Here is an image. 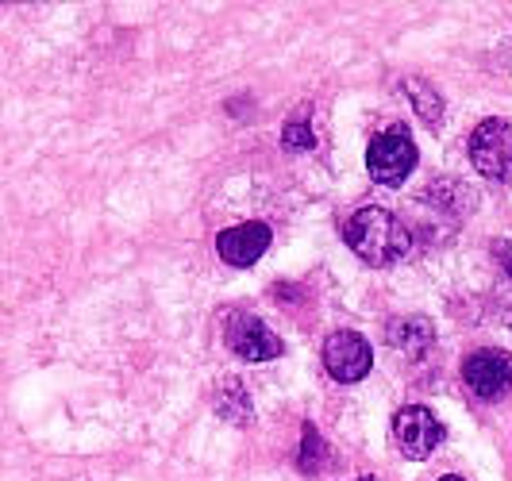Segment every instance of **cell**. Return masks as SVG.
I'll return each instance as SVG.
<instances>
[{"instance_id": "cell-8", "label": "cell", "mask_w": 512, "mask_h": 481, "mask_svg": "<svg viewBox=\"0 0 512 481\" xmlns=\"http://www.w3.org/2000/svg\"><path fill=\"white\" fill-rule=\"evenodd\" d=\"M270 228L262 220H247V224H235V228H224L216 235V251L228 266H255L262 254L270 251Z\"/></svg>"}, {"instance_id": "cell-15", "label": "cell", "mask_w": 512, "mask_h": 481, "mask_svg": "<svg viewBox=\"0 0 512 481\" xmlns=\"http://www.w3.org/2000/svg\"><path fill=\"white\" fill-rule=\"evenodd\" d=\"M501 312H505V324L512 328V281L505 278V293H501Z\"/></svg>"}, {"instance_id": "cell-13", "label": "cell", "mask_w": 512, "mask_h": 481, "mask_svg": "<svg viewBox=\"0 0 512 481\" xmlns=\"http://www.w3.org/2000/svg\"><path fill=\"white\" fill-rule=\"evenodd\" d=\"M282 143H285V151H312V147H316V135H312V127H308V108L293 112V116L285 120Z\"/></svg>"}, {"instance_id": "cell-10", "label": "cell", "mask_w": 512, "mask_h": 481, "mask_svg": "<svg viewBox=\"0 0 512 481\" xmlns=\"http://www.w3.org/2000/svg\"><path fill=\"white\" fill-rule=\"evenodd\" d=\"M405 93H409L420 124H428V127L443 124V97H439V89L432 81H424V77H405Z\"/></svg>"}, {"instance_id": "cell-7", "label": "cell", "mask_w": 512, "mask_h": 481, "mask_svg": "<svg viewBox=\"0 0 512 481\" xmlns=\"http://www.w3.org/2000/svg\"><path fill=\"white\" fill-rule=\"evenodd\" d=\"M374 366V347L366 343L359 331H332L324 339V370L332 374L339 385H355L370 374Z\"/></svg>"}, {"instance_id": "cell-2", "label": "cell", "mask_w": 512, "mask_h": 481, "mask_svg": "<svg viewBox=\"0 0 512 481\" xmlns=\"http://www.w3.org/2000/svg\"><path fill=\"white\" fill-rule=\"evenodd\" d=\"M366 170L385 189H401L416 170V143L405 124H389L366 147Z\"/></svg>"}, {"instance_id": "cell-9", "label": "cell", "mask_w": 512, "mask_h": 481, "mask_svg": "<svg viewBox=\"0 0 512 481\" xmlns=\"http://www.w3.org/2000/svg\"><path fill=\"white\" fill-rule=\"evenodd\" d=\"M389 343L397 347V351H405V355H420V351H428L432 347V339H436V328H432V320H424V316H397L389 328Z\"/></svg>"}, {"instance_id": "cell-3", "label": "cell", "mask_w": 512, "mask_h": 481, "mask_svg": "<svg viewBox=\"0 0 512 481\" xmlns=\"http://www.w3.org/2000/svg\"><path fill=\"white\" fill-rule=\"evenodd\" d=\"M470 162L489 181H512V124L489 116L470 131Z\"/></svg>"}, {"instance_id": "cell-14", "label": "cell", "mask_w": 512, "mask_h": 481, "mask_svg": "<svg viewBox=\"0 0 512 481\" xmlns=\"http://www.w3.org/2000/svg\"><path fill=\"white\" fill-rule=\"evenodd\" d=\"M493 258L501 262V270H505V278L512 281V243H509V239H493Z\"/></svg>"}, {"instance_id": "cell-16", "label": "cell", "mask_w": 512, "mask_h": 481, "mask_svg": "<svg viewBox=\"0 0 512 481\" xmlns=\"http://www.w3.org/2000/svg\"><path fill=\"white\" fill-rule=\"evenodd\" d=\"M439 481H466V478H459V474H443Z\"/></svg>"}, {"instance_id": "cell-1", "label": "cell", "mask_w": 512, "mask_h": 481, "mask_svg": "<svg viewBox=\"0 0 512 481\" xmlns=\"http://www.w3.org/2000/svg\"><path fill=\"white\" fill-rule=\"evenodd\" d=\"M343 239H347V247L359 254L366 266H374V270H385V266L401 262V258L412 251L409 228H405L393 212L378 208V204H366L359 212H351L347 224H343Z\"/></svg>"}, {"instance_id": "cell-12", "label": "cell", "mask_w": 512, "mask_h": 481, "mask_svg": "<svg viewBox=\"0 0 512 481\" xmlns=\"http://www.w3.org/2000/svg\"><path fill=\"white\" fill-rule=\"evenodd\" d=\"M328 466V443L320 439V431L312 420H305L301 428V447H297V470L301 474H320Z\"/></svg>"}, {"instance_id": "cell-4", "label": "cell", "mask_w": 512, "mask_h": 481, "mask_svg": "<svg viewBox=\"0 0 512 481\" xmlns=\"http://www.w3.org/2000/svg\"><path fill=\"white\" fill-rule=\"evenodd\" d=\"M462 381L474 401H501L512 389V355L501 347H478L462 362Z\"/></svg>"}, {"instance_id": "cell-6", "label": "cell", "mask_w": 512, "mask_h": 481, "mask_svg": "<svg viewBox=\"0 0 512 481\" xmlns=\"http://www.w3.org/2000/svg\"><path fill=\"white\" fill-rule=\"evenodd\" d=\"M224 343L231 347V355L247 358V362H270L285 351L282 335L270 328L266 320H258L255 312H235L224 324Z\"/></svg>"}, {"instance_id": "cell-17", "label": "cell", "mask_w": 512, "mask_h": 481, "mask_svg": "<svg viewBox=\"0 0 512 481\" xmlns=\"http://www.w3.org/2000/svg\"><path fill=\"white\" fill-rule=\"evenodd\" d=\"M359 481H374V478H359Z\"/></svg>"}, {"instance_id": "cell-5", "label": "cell", "mask_w": 512, "mask_h": 481, "mask_svg": "<svg viewBox=\"0 0 512 481\" xmlns=\"http://www.w3.org/2000/svg\"><path fill=\"white\" fill-rule=\"evenodd\" d=\"M443 435H447V428L439 424V416L428 405H405L393 412V439H397L401 455L412 462L432 455L443 443Z\"/></svg>"}, {"instance_id": "cell-11", "label": "cell", "mask_w": 512, "mask_h": 481, "mask_svg": "<svg viewBox=\"0 0 512 481\" xmlns=\"http://www.w3.org/2000/svg\"><path fill=\"white\" fill-rule=\"evenodd\" d=\"M216 412L231 420V424H251V397H247V389H243V381H220V389H216Z\"/></svg>"}]
</instances>
